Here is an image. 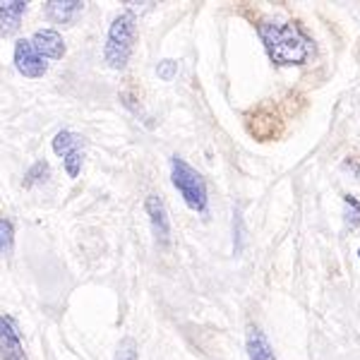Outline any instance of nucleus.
Returning <instances> with one entry per match:
<instances>
[{
    "mask_svg": "<svg viewBox=\"0 0 360 360\" xmlns=\"http://www.w3.org/2000/svg\"><path fill=\"white\" fill-rule=\"evenodd\" d=\"M257 34L264 44V51L269 60L278 68L305 65L310 58V41L303 34V29L293 22L278 25V22H259Z\"/></svg>",
    "mask_w": 360,
    "mask_h": 360,
    "instance_id": "obj_1",
    "label": "nucleus"
},
{
    "mask_svg": "<svg viewBox=\"0 0 360 360\" xmlns=\"http://www.w3.org/2000/svg\"><path fill=\"white\" fill-rule=\"evenodd\" d=\"M135 34H137V17L132 10H123L108 27L106 46H103V60L108 68L123 70L127 65L135 49Z\"/></svg>",
    "mask_w": 360,
    "mask_h": 360,
    "instance_id": "obj_2",
    "label": "nucleus"
},
{
    "mask_svg": "<svg viewBox=\"0 0 360 360\" xmlns=\"http://www.w3.org/2000/svg\"><path fill=\"white\" fill-rule=\"evenodd\" d=\"M171 180H173V188L178 190L180 197H183V202L193 209V212H197V214L207 212L209 197H207V183H205V178H202V173H197L185 159L173 156L171 159Z\"/></svg>",
    "mask_w": 360,
    "mask_h": 360,
    "instance_id": "obj_3",
    "label": "nucleus"
},
{
    "mask_svg": "<svg viewBox=\"0 0 360 360\" xmlns=\"http://www.w3.org/2000/svg\"><path fill=\"white\" fill-rule=\"evenodd\" d=\"M15 68H17V72L25 75L27 79H39L49 72V63L34 51L29 39L15 41Z\"/></svg>",
    "mask_w": 360,
    "mask_h": 360,
    "instance_id": "obj_4",
    "label": "nucleus"
},
{
    "mask_svg": "<svg viewBox=\"0 0 360 360\" xmlns=\"http://www.w3.org/2000/svg\"><path fill=\"white\" fill-rule=\"evenodd\" d=\"M0 360H29L15 322L5 315H0Z\"/></svg>",
    "mask_w": 360,
    "mask_h": 360,
    "instance_id": "obj_5",
    "label": "nucleus"
},
{
    "mask_svg": "<svg viewBox=\"0 0 360 360\" xmlns=\"http://www.w3.org/2000/svg\"><path fill=\"white\" fill-rule=\"evenodd\" d=\"M29 41L44 60H63V56H65V41L56 29H39Z\"/></svg>",
    "mask_w": 360,
    "mask_h": 360,
    "instance_id": "obj_6",
    "label": "nucleus"
},
{
    "mask_svg": "<svg viewBox=\"0 0 360 360\" xmlns=\"http://www.w3.org/2000/svg\"><path fill=\"white\" fill-rule=\"evenodd\" d=\"M84 13V3L82 0H49L44 3V15L49 22L53 25H72L79 15Z\"/></svg>",
    "mask_w": 360,
    "mask_h": 360,
    "instance_id": "obj_7",
    "label": "nucleus"
},
{
    "mask_svg": "<svg viewBox=\"0 0 360 360\" xmlns=\"http://www.w3.org/2000/svg\"><path fill=\"white\" fill-rule=\"evenodd\" d=\"M144 209H147V217L152 221V231L156 236V240L161 245H166L168 238H171V221H168V212H166V205L159 195H149L144 200Z\"/></svg>",
    "mask_w": 360,
    "mask_h": 360,
    "instance_id": "obj_8",
    "label": "nucleus"
},
{
    "mask_svg": "<svg viewBox=\"0 0 360 360\" xmlns=\"http://www.w3.org/2000/svg\"><path fill=\"white\" fill-rule=\"evenodd\" d=\"M25 13H27L25 0H15V3H0V37H13L17 29H20Z\"/></svg>",
    "mask_w": 360,
    "mask_h": 360,
    "instance_id": "obj_9",
    "label": "nucleus"
},
{
    "mask_svg": "<svg viewBox=\"0 0 360 360\" xmlns=\"http://www.w3.org/2000/svg\"><path fill=\"white\" fill-rule=\"evenodd\" d=\"M245 348H248L250 360H276L274 346L269 344L266 334H264L259 327H250V329H248Z\"/></svg>",
    "mask_w": 360,
    "mask_h": 360,
    "instance_id": "obj_10",
    "label": "nucleus"
},
{
    "mask_svg": "<svg viewBox=\"0 0 360 360\" xmlns=\"http://www.w3.org/2000/svg\"><path fill=\"white\" fill-rule=\"evenodd\" d=\"M51 147H53V152L58 156H63V159H65L68 154L79 152V149L84 147V137L77 135V132H72V130H60L53 137V144H51Z\"/></svg>",
    "mask_w": 360,
    "mask_h": 360,
    "instance_id": "obj_11",
    "label": "nucleus"
},
{
    "mask_svg": "<svg viewBox=\"0 0 360 360\" xmlns=\"http://www.w3.org/2000/svg\"><path fill=\"white\" fill-rule=\"evenodd\" d=\"M49 178H51V166H49V161L39 159L37 164H34V166L25 173V180H22V185H25V188L29 190V188H37V185L46 183Z\"/></svg>",
    "mask_w": 360,
    "mask_h": 360,
    "instance_id": "obj_12",
    "label": "nucleus"
},
{
    "mask_svg": "<svg viewBox=\"0 0 360 360\" xmlns=\"http://www.w3.org/2000/svg\"><path fill=\"white\" fill-rule=\"evenodd\" d=\"M344 224L348 231H356L360 226V200L356 195H344Z\"/></svg>",
    "mask_w": 360,
    "mask_h": 360,
    "instance_id": "obj_13",
    "label": "nucleus"
},
{
    "mask_svg": "<svg viewBox=\"0 0 360 360\" xmlns=\"http://www.w3.org/2000/svg\"><path fill=\"white\" fill-rule=\"evenodd\" d=\"M139 358V348H137V341L132 336H125L120 339L118 348H115V360H137Z\"/></svg>",
    "mask_w": 360,
    "mask_h": 360,
    "instance_id": "obj_14",
    "label": "nucleus"
},
{
    "mask_svg": "<svg viewBox=\"0 0 360 360\" xmlns=\"http://www.w3.org/2000/svg\"><path fill=\"white\" fill-rule=\"evenodd\" d=\"M15 243V226L10 219H0V255L10 252Z\"/></svg>",
    "mask_w": 360,
    "mask_h": 360,
    "instance_id": "obj_15",
    "label": "nucleus"
},
{
    "mask_svg": "<svg viewBox=\"0 0 360 360\" xmlns=\"http://www.w3.org/2000/svg\"><path fill=\"white\" fill-rule=\"evenodd\" d=\"M82 161H84V152L79 149V152H72L68 154L65 159H63V166H65V173L70 178H77L79 171H82Z\"/></svg>",
    "mask_w": 360,
    "mask_h": 360,
    "instance_id": "obj_16",
    "label": "nucleus"
},
{
    "mask_svg": "<svg viewBox=\"0 0 360 360\" xmlns=\"http://www.w3.org/2000/svg\"><path fill=\"white\" fill-rule=\"evenodd\" d=\"M156 75H159L164 82H171V79L178 75V60H173V58H166V60H161L159 65H156Z\"/></svg>",
    "mask_w": 360,
    "mask_h": 360,
    "instance_id": "obj_17",
    "label": "nucleus"
}]
</instances>
